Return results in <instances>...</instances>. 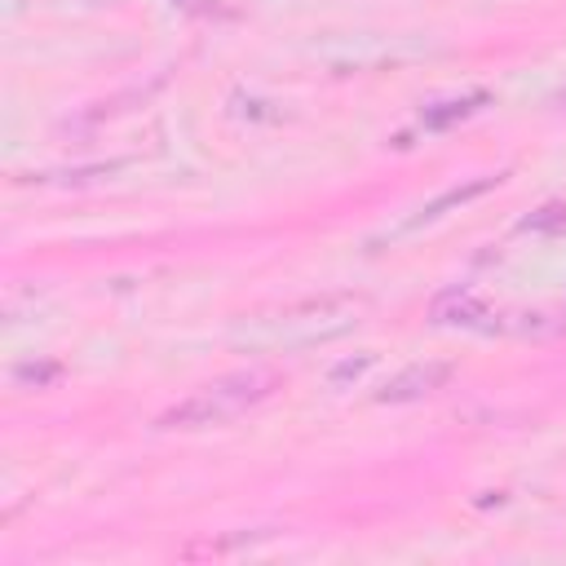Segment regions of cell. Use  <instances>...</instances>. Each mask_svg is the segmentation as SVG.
I'll return each instance as SVG.
<instances>
[{
	"mask_svg": "<svg viewBox=\"0 0 566 566\" xmlns=\"http://www.w3.org/2000/svg\"><path fill=\"white\" fill-rule=\"evenodd\" d=\"M447 381H451V363H417V368L385 381L381 402H412V398H425V394L443 389Z\"/></svg>",
	"mask_w": 566,
	"mask_h": 566,
	"instance_id": "obj_3",
	"label": "cell"
},
{
	"mask_svg": "<svg viewBox=\"0 0 566 566\" xmlns=\"http://www.w3.org/2000/svg\"><path fill=\"white\" fill-rule=\"evenodd\" d=\"M492 186H501V178H478V182H469V186H451L447 195H438L434 204H425V208L412 217L408 230H417V226H425V221H438L447 208H460V204H469V200H478V195H487Z\"/></svg>",
	"mask_w": 566,
	"mask_h": 566,
	"instance_id": "obj_5",
	"label": "cell"
},
{
	"mask_svg": "<svg viewBox=\"0 0 566 566\" xmlns=\"http://www.w3.org/2000/svg\"><path fill=\"white\" fill-rule=\"evenodd\" d=\"M275 385H279V376L262 372V368L221 376V381L195 389L191 398H182L178 408H169L165 417H159V430H204V425L234 421V417H244L249 408H257L262 398H270Z\"/></svg>",
	"mask_w": 566,
	"mask_h": 566,
	"instance_id": "obj_1",
	"label": "cell"
},
{
	"mask_svg": "<svg viewBox=\"0 0 566 566\" xmlns=\"http://www.w3.org/2000/svg\"><path fill=\"white\" fill-rule=\"evenodd\" d=\"M482 103H487V94H469V98H447V103H434V107H425L421 124H425V129H447V124L469 120L473 111H482Z\"/></svg>",
	"mask_w": 566,
	"mask_h": 566,
	"instance_id": "obj_6",
	"label": "cell"
},
{
	"mask_svg": "<svg viewBox=\"0 0 566 566\" xmlns=\"http://www.w3.org/2000/svg\"><path fill=\"white\" fill-rule=\"evenodd\" d=\"M372 363H376V354H363L359 363H354V359H350V363H341V368L333 372V385H346V381H359V376H363V372H368Z\"/></svg>",
	"mask_w": 566,
	"mask_h": 566,
	"instance_id": "obj_8",
	"label": "cell"
},
{
	"mask_svg": "<svg viewBox=\"0 0 566 566\" xmlns=\"http://www.w3.org/2000/svg\"><path fill=\"white\" fill-rule=\"evenodd\" d=\"M53 376H58V368H19V381H36V385L53 381Z\"/></svg>",
	"mask_w": 566,
	"mask_h": 566,
	"instance_id": "obj_9",
	"label": "cell"
},
{
	"mask_svg": "<svg viewBox=\"0 0 566 566\" xmlns=\"http://www.w3.org/2000/svg\"><path fill=\"white\" fill-rule=\"evenodd\" d=\"M430 318H434V323H465V328H478L482 318H492V310H487V301H482L478 292H469V288H451V292L434 297Z\"/></svg>",
	"mask_w": 566,
	"mask_h": 566,
	"instance_id": "obj_4",
	"label": "cell"
},
{
	"mask_svg": "<svg viewBox=\"0 0 566 566\" xmlns=\"http://www.w3.org/2000/svg\"><path fill=\"white\" fill-rule=\"evenodd\" d=\"M359 310H363V297H350V292L284 305V310H279V323L270 328V341H292V346L328 341V337H337V333L350 328Z\"/></svg>",
	"mask_w": 566,
	"mask_h": 566,
	"instance_id": "obj_2",
	"label": "cell"
},
{
	"mask_svg": "<svg viewBox=\"0 0 566 566\" xmlns=\"http://www.w3.org/2000/svg\"><path fill=\"white\" fill-rule=\"evenodd\" d=\"M566 226V208H540V217H527L522 230H562Z\"/></svg>",
	"mask_w": 566,
	"mask_h": 566,
	"instance_id": "obj_7",
	"label": "cell"
}]
</instances>
